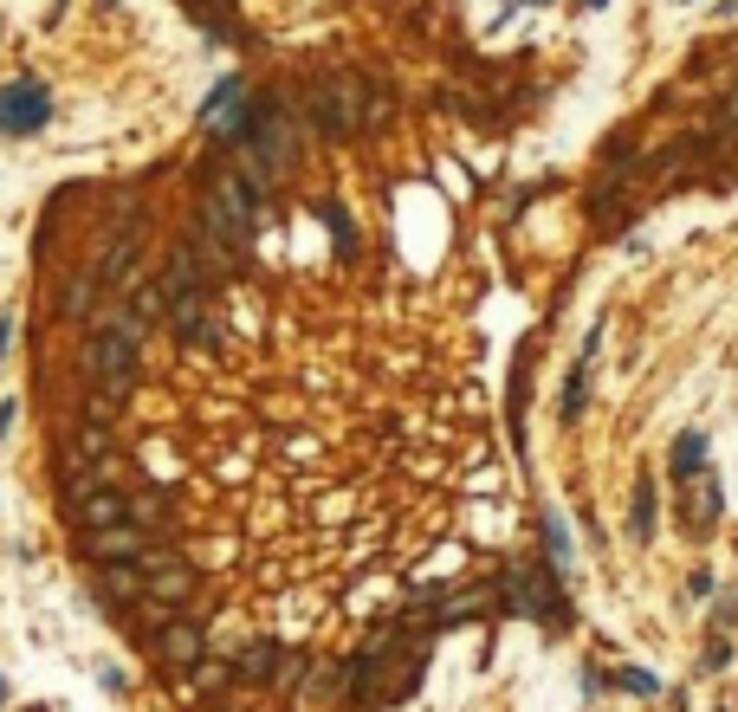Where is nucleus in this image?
Instances as JSON below:
<instances>
[{
  "label": "nucleus",
  "instance_id": "obj_21",
  "mask_svg": "<svg viewBox=\"0 0 738 712\" xmlns=\"http://www.w3.org/2000/svg\"><path fill=\"white\" fill-rule=\"evenodd\" d=\"M7 344H13V318H0V356H7Z\"/></svg>",
  "mask_w": 738,
  "mask_h": 712
},
{
  "label": "nucleus",
  "instance_id": "obj_27",
  "mask_svg": "<svg viewBox=\"0 0 738 712\" xmlns=\"http://www.w3.org/2000/svg\"><path fill=\"white\" fill-rule=\"evenodd\" d=\"M680 7H687V0H680Z\"/></svg>",
  "mask_w": 738,
  "mask_h": 712
},
{
  "label": "nucleus",
  "instance_id": "obj_18",
  "mask_svg": "<svg viewBox=\"0 0 738 712\" xmlns=\"http://www.w3.org/2000/svg\"><path fill=\"white\" fill-rule=\"evenodd\" d=\"M615 680H622V687L635 693V700H654V693H661V674H654V667H622Z\"/></svg>",
  "mask_w": 738,
  "mask_h": 712
},
{
  "label": "nucleus",
  "instance_id": "obj_17",
  "mask_svg": "<svg viewBox=\"0 0 738 712\" xmlns=\"http://www.w3.org/2000/svg\"><path fill=\"white\" fill-rule=\"evenodd\" d=\"M654 518H661V499H654V486L641 479V486H635V518H628V531L648 544V538H654Z\"/></svg>",
  "mask_w": 738,
  "mask_h": 712
},
{
  "label": "nucleus",
  "instance_id": "obj_10",
  "mask_svg": "<svg viewBox=\"0 0 738 712\" xmlns=\"http://www.w3.org/2000/svg\"><path fill=\"white\" fill-rule=\"evenodd\" d=\"M156 654H162L169 667H201V654H208V628L188 622V615H175V622H162Z\"/></svg>",
  "mask_w": 738,
  "mask_h": 712
},
{
  "label": "nucleus",
  "instance_id": "obj_6",
  "mask_svg": "<svg viewBox=\"0 0 738 712\" xmlns=\"http://www.w3.org/2000/svg\"><path fill=\"white\" fill-rule=\"evenodd\" d=\"M52 123V91L39 85V78H13V85H0V130L7 136H33Z\"/></svg>",
  "mask_w": 738,
  "mask_h": 712
},
{
  "label": "nucleus",
  "instance_id": "obj_15",
  "mask_svg": "<svg viewBox=\"0 0 738 712\" xmlns=\"http://www.w3.org/2000/svg\"><path fill=\"white\" fill-rule=\"evenodd\" d=\"M279 661H285L279 641H253V648L234 661V674H240V680H279Z\"/></svg>",
  "mask_w": 738,
  "mask_h": 712
},
{
  "label": "nucleus",
  "instance_id": "obj_3",
  "mask_svg": "<svg viewBox=\"0 0 738 712\" xmlns=\"http://www.w3.org/2000/svg\"><path fill=\"white\" fill-rule=\"evenodd\" d=\"M305 111L324 136H357L363 123H382V91H369L357 72H318L305 85Z\"/></svg>",
  "mask_w": 738,
  "mask_h": 712
},
{
  "label": "nucleus",
  "instance_id": "obj_24",
  "mask_svg": "<svg viewBox=\"0 0 738 712\" xmlns=\"http://www.w3.org/2000/svg\"><path fill=\"white\" fill-rule=\"evenodd\" d=\"M512 7H551V0H512Z\"/></svg>",
  "mask_w": 738,
  "mask_h": 712
},
{
  "label": "nucleus",
  "instance_id": "obj_14",
  "mask_svg": "<svg viewBox=\"0 0 738 712\" xmlns=\"http://www.w3.org/2000/svg\"><path fill=\"white\" fill-rule=\"evenodd\" d=\"M130 259H136V227H123V234L104 246V259H98V285H123L130 279Z\"/></svg>",
  "mask_w": 738,
  "mask_h": 712
},
{
  "label": "nucleus",
  "instance_id": "obj_16",
  "mask_svg": "<svg viewBox=\"0 0 738 712\" xmlns=\"http://www.w3.org/2000/svg\"><path fill=\"white\" fill-rule=\"evenodd\" d=\"M324 227H331V240H337V253L344 259H357V221H350V208H337V201H324Z\"/></svg>",
  "mask_w": 738,
  "mask_h": 712
},
{
  "label": "nucleus",
  "instance_id": "obj_5",
  "mask_svg": "<svg viewBox=\"0 0 738 712\" xmlns=\"http://www.w3.org/2000/svg\"><path fill=\"white\" fill-rule=\"evenodd\" d=\"M505 590H512V609L518 615H538V622H551V628L570 622V602H564V590H557V570L512 564V570H505Z\"/></svg>",
  "mask_w": 738,
  "mask_h": 712
},
{
  "label": "nucleus",
  "instance_id": "obj_4",
  "mask_svg": "<svg viewBox=\"0 0 738 712\" xmlns=\"http://www.w3.org/2000/svg\"><path fill=\"white\" fill-rule=\"evenodd\" d=\"M136 356H143V318H136V311H111V318H98V331H91V344H85V369H91V382L104 389V402H123V395H130Z\"/></svg>",
  "mask_w": 738,
  "mask_h": 712
},
{
  "label": "nucleus",
  "instance_id": "obj_20",
  "mask_svg": "<svg viewBox=\"0 0 738 712\" xmlns=\"http://www.w3.org/2000/svg\"><path fill=\"white\" fill-rule=\"evenodd\" d=\"M687 590H693V596H700V602H706V596H713V590H719V583H713V570H693V583H687Z\"/></svg>",
  "mask_w": 738,
  "mask_h": 712
},
{
  "label": "nucleus",
  "instance_id": "obj_26",
  "mask_svg": "<svg viewBox=\"0 0 738 712\" xmlns=\"http://www.w3.org/2000/svg\"><path fill=\"white\" fill-rule=\"evenodd\" d=\"M33 712H52V706H33Z\"/></svg>",
  "mask_w": 738,
  "mask_h": 712
},
{
  "label": "nucleus",
  "instance_id": "obj_1",
  "mask_svg": "<svg viewBox=\"0 0 738 712\" xmlns=\"http://www.w3.org/2000/svg\"><path fill=\"white\" fill-rule=\"evenodd\" d=\"M240 156H246V175H253L259 188L279 182L285 169H292L298 156V111H285L279 98H266V91H246V123H240Z\"/></svg>",
  "mask_w": 738,
  "mask_h": 712
},
{
  "label": "nucleus",
  "instance_id": "obj_9",
  "mask_svg": "<svg viewBox=\"0 0 738 712\" xmlns=\"http://www.w3.org/2000/svg\"><path fill=\"white\" fill-rule=\"evenodd\" d=\"M149 544H143V531L123 518V525H98V531H85V557L91 564H136Z\"/></svg>",
  "mask_w": 738,
  "mask_h": 712
},
{
  "label": "nucleus",
  "instance_id": "obj_25",
  "mask_svg": "<svg viewBox=\"0 0 738 712\" xmlns=\"http://www.w3.org/2000/svg\"><path fill=\"white\" fill-rule=\"evenodd\" d=\"M0 700H7V680H0Z\"/></svg>",
  "mask_w": 738,
  "mask_h": 712
},
{
  "label": "nucleus",
  "instance_id": "obj_13",
  "mask_svg": "<svg viewBox=\"0 0 738 712\" xmlns=\"http://www.w3.org/2000/svg\"><path fill=\"white\" fill-rule=\"evenodd\" d=\"M590 363H596V356H590V350H583V356H577V363H570V382H564V402H557V415H564V421H583V408H590Z\"/></svg>",
  "mask_w": 738,
  "mask_h": 712
},
{
  "label": "nucleus",
  "instance_id": "obj_7",
  "mask_svg": "<svg viewBox=\"0 0 738 712\" xmlns=\"http://www.w3.org/2000/svg\"><path fill=\"white\" fill-rule=\"evenodd\" d=\"M201 123H208V136H214L221 149L240 143V123H246V78H240V72H227L221 85L208 91V104H201Z\"/></svg>",
  "mask_w": 738,
  "mask_h": 712
},
{
  "label": "nucleus",
  "instance_id": "obj_11",
  "mask_svg": "<svg viewBox=\"0 0 738 712\" xmlns=\"http://www.w3.org/2000/svg\"><path fill=\"white\" fill-rule=\"evenodd\" d=\"M72 512H78V525H85V531H98V525H123V518H130V492H111V486L98 479V486L72 492Z\"/></svg>",
  "mask_w": 738,
  "mask_h": 712
},
{
  "label": "nucleus",
  "instance_id": "obj_22",
  "mask_svg": "<svg viewBox=\"0 0 738 712\" xmlns=\"http://www.w3.org/2000/svg\"><path fill=\"white\" fill-rule=\"evenodd\" d=\"M13 428V402H0V434H7Z\"/></svg>",
  "mask_w": 738,
  "mask_h": 712
},
{
  "label": "nucleus",
  "instance_id": "obj_12",
  "mask_svg": "<svg viewBox=\"0 0 738 712\" xmlns=\"http://www.w3.org/2000/svg\"><path fill=\"white\" fill-rule=\"evenodd\" d=\"M667 473H674V479H700L706 473V434L700 428L674 434V447H667Z\"/></svg>",
  "mask_w": 738,
  "mask_h": 712
},
{
  "label": "nucleus",
  "instance_id": "obj_8",
  "mask_svg": "<svg viewBox=\"0 0 738 712\" xmlns=\"http://www.w3.org/2000/svg\"><path fill=\"white\" fill-rule=\"evenodd\" d=\"M136 570H143V596L149 602H188V596H195L188 564H175L169 551H143V557H136Z\"/></svg>",
  "mask_w": 738,
  "mask_h": 712
},
{
  "label": "nucleus",
  "instance_id": "obj_2",
  "mask_svg": "<svg viewBox=\"0 0 738 712\" xmlns=\"http://www.w3.org/2000/svg\"><path fill=\"white\" fill-rule=\"evenodd\" d=\"M259 214H266V201H259V182L246 169H214L208 175V201H201V234L214 240V253H234L259 234Z\"/></svg>",
  "mask_w": 738,
  "mask_h": 712
},
{
  "label": "nucleus",
  "instance_id": "obj_19",
  "mask_svg": "<svg viewBox=\"0 0 738 712\" xmlns=\"http://www.w3.org/2000/svg\"><path fill=\"white\" fill-rule=\"evenodd\" d=\"M544 538H551V551H557V564H564V557H570V531H564V518H544Z\"/></svg>",
  "mask_w": 738,
  "mask_h": 712
},
{
  "label": "nucleus",
  "instance_id": "obj_23",
  "mask_svg": "<svg viewBox=\"0 0 738 712\" xmlns=\"http://www.w3.org/2000/svg\"><path fill=\"white\" fill-rule=\"evenodd\" d=\"M609 7V0H577V13H603Z\"/></svg>",
  "mask_w": 738,
  "mask_h": 712
}]
</instances>
